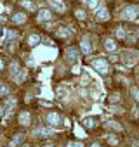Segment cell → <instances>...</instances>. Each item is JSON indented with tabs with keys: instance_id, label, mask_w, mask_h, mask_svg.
<instances>
[{
	"instance_id": "6da1fadb",
	"label": "cell",
	"mask_w": 139,
	"mask_h": 147,
	"mask_svg": "<svg viewBox=\"0 0 139 147\" xmlns=\"http://www.w3.org/2000/svg\"><path fill=\"white\" fill-rule=\"evenodd\" d=\"M92 67H94L97 73H101V75H106V73H108V62H106L104 59H96V61H92Z\"/></svg>"
},
{
	"instance_id": "7a4b0ae2",
	"label": "cell",
	"mask_w": 139,
	"mask_h": 147,
	"mask_svg": "<svg viewBox=\"0 0 139 147\" xmlns=\"http://www.w3.org/2000/svg\"><path fill=\"white\" fill-rule=\"evenodd\" d=\"M11 76L16 80V82H19V80H23V73H21V67H19V64L18 62H12L11 64Z\"/></svg>"
},
{
	"instance_id": "3957f363",
	"label": "cell",
	"mask_w": 139,
	"mask_h": 147,
	"mask_svg": "<svg viewBox=\"0 0 139 147\" xmlns=\"http://www.w3.org/2000/svg\"><path fill=\"white\" fill-rule=\"evenodd\" d=\"M139 16V7H136V5H129V7H125V11H123V18H127V19H136Z\"/></svg>"
},
{
	"instance_id": "277c9868",
	"label": "cell",
	"mask_w": 139,
	"mask_h": 147,
	"mask_svg": "<svg viewBox=\"0 0 139 147\" xmlns=\"http://www.w3.org/2000/svg\"><path fill=\"white\" fill-rule=\"evenodd\" d=\"M49 4H50L56 11H59V12H64V11H66V4L63 2V0H49Z\"/></svg>"
},
{
	"instance_id": "5b68a950",
	"label": "cell",
	"mask_w": 139,
	"mask_h": 147,
	"mask_svg": "<svg viewBox=\"0 0 139 147\" xmlns=\"http://www.w3.org/2000/svg\"><path fill=\"white\" fill-rule=\"evenodd\" d=\"M96 18H97L99 21H106V19L110 18V14H108V11H106L104 7H101V9H97V12H96Z\"/></svg>"
},
{
	"instance_id": "8992f818",
	"label": "cell",
	"mask_w": 139,
	"mask_h": 147,
	"mask_svg": "<svg viewBox=\"0 0 139 147\" xmlns=\"http://www.w3.org/2000/svg\"><path fill=\"white\" fill-rule=\"evenodd\" d=\"M104 49H106L108 52H115V50H117V42L111 40V38H108V40L104 42Z\"/></svg>"
},
{
	"instance_id": "52a82bcc",
	"label": "cell",
	"mask_w": 139,
	"mask_h": 147,
	"mask_svg": "<svg viewBox=\"0 0 139 147\" xmlns=\"http://www.w3.org/2000/svg\"><path fill=\"white\" fill-rule=\"evenodd\" d=\"M52 133H54V131H52L50 128H38V130L35 131V135H37V137H50Z\"/></svg>"
},
{
	"instance_id": "ba28073f",
	"label": "cell",
	"mask_w": 139,
	"mask_h": 147,
	"mask_svg": "<svg viewBox=\"0 0 139 147\" xmlns=\"http://www.w3.org/2000/svg\"><path fill=\"white\" fill-rule=\"evenodd\" d=\"M66 57H68L70 61H77V59H78V50H77V49H68V50H66Z\"/></svg>"
},
{
	"instance_id": "9c48e42d",
	"label": "cell",
	"mask_w": 139,
	"mask_h": 147,
	"mask_svg": "<svg viewBox=\"0 0 139 147\" xmlns=\"http://www.w3.org/2000/svg\"><path fill=\"white\" fill-rule=\"evenodd\" d=\"M80 47H82V52L84 54H91V43H89V40L87 38H82V42H80Z\"/></svg>"
},
{
	"instance_id": "30bf717a",
	"label": "cell",
	"mask_w": 139,
	"mask_h": 147,
	"mask_svg": "<svg viewBox=\"0 0 139 147\" xmlns=\"http://www.w3.org/2000/svg\"><path fill=\"white\" fill-rule=\"evenodd\" d=\"M30 119H31L30 113H26V111H25V113H21V114H19V123H21V125H25V126H26V125H30Z\"/></svg>"
},
{
	"instance_id": "8fae6325",
	"label": "cell",
	"mask_w": 139,
	"mask_h": 147,
	"mask_svg": "<svg viewBox=\"0 0 139 147\" xmlns=\"http://www.w3.org/2000/svg\"><path fill=\"white\" fill-rule=\"evenodd\" d=\"M52 16H50V12L47 11V9H42V11H38V19L40 21H49Z\"/></svg>"
},
{
	"instance_id": "7c38bea8",
	"label": "cell",
	"mask_w": 139,
	"mask_h": 147,
	"mask_svg": "<svg viewBox=\"0 0 139 147\" xmlns=\"http://www.w3.org/2000/svg\"><path fill=\"white\" fill-rule=\"evenodd\" d=\"M47 121H49L50 125H57V123H59V114H56V113H49V114H47Z\"/></svg>"
},
{
	"instance_id": "4fadbf2b",
	"label": "cell",
	"mask_w": 139,
	"mask_h": 147,
	"mask_svg": "<svg viewBox=\"0 0 139 147\" xmlns=\"http://www.w3.org/2000/svg\"><path fill=\"white\" fill-rule=\"evenodd\" d=\"M136 59H137L136 52H125V54H123V61H125V62H134Z\"/></svg>"
},
{
	"instance_id": "5bb4252c",
	"label": "cell",
	"mask_w": 139,
	"mask_h": 147,
	"mask_svg": "<svg viewBox=\"0 0 139 147\" xmlns=\"http://www.w3.org/2000/svg\"><path fill=\"white\" fill-rule=\"evenodd\" d=\"M56 33H57V36H61V38H68L70 35H72V31H70V30H66V28H59Z\"/></svg>"
},
{
	"instance_id": "9a60e30c",
	"label": "cell",
	"mask_w": 139,
	"mask_h": 147,
	"mask_svg": "<svg viewBox=\"0 0 139 147\" xmlns=\"http://www.w3.org/2000/svg\"><path fill=\"white\" fill-rule=\"evenodd\" d=\"M28 43H30L31 47L38 45V43H40V36H38V35H30V38H28Z\"/></svg>"
},
{
	"instance_id": "2e32d148",
	"label": "cell",
	"mask_w": 139,
	"mask_h": 147,
	"mask_svg": "<svg viewBox=\"0 0 139 147\" xmlns=\"http://www.w3.org/2000/svg\"><path fill=\"white\" fill-rule=\"evenodd\" d=\"M12 19H14V23H25V21H26V16L19 12V14H14V18H12Z\"/></svg>"
},
{
	"instance_id": "e0dca14e",
	"label": "cell",
	"mask_w": 139,
	"mask_h": 147,
	"mask_svg": "<svg viewBox=\"0 0 139 147\" xmlns=\"http://www.w3.org/2000/svg\"><path fill=\"white\" fill-rule=\"evenodd\" d=\"M21 5H23L25 9H28V11H35V4H33V2H26V0H23Z\"/></svg>"
},
{
	"instance_id": "ac0fdd59",
	"label": "cell",
	"mask_w": 139,
	"mask_h": 147,
	"mask_svg": "<svg viewBox=\"0 0 139 147\" xmlns=\"http://www.w3.org/2000/svg\"><path fill=\"white\" fill-rule=\"evenodd\" d=\"M89 7H97V0H84Z\"/></svg>"
},
{
	"instance_id": "d6986e66",
	"label": "cell",
	"mask_w": 139,
	"mask_h": 147,
	"mask_svg": "<svg viewBox=\"0 0 139 147\" xmlns=\"http://www.w3.org/2000/svg\"><path fill=\"white\" fill-rule=\"evenodd\" d=\"M84 125L89 126V128H92V126H94V119H92V118H87V119L84 121Z\"/></svg>"
},
{
	"instance_id": "ffe728a7",
	"label": "cell",
	"mask_w": 139,
	"mask_h": 147,
	"mask_svg": "<svg viewBox=\"0 0 139 147\" xmlns=\"http://www.w3.org/2000/svg\"><path fill=\"white\" fill-rule=\"evenodd\" d=\"M0 94L7 95V94H9V87H5V85H0Z\"/></svg>"
},
{
	"instance_id": "44dd1931",
	"label": "cell",
	"mask_w": 139,
	"mask_h": 147,
	"mask_svg": "<svg viewBox=\"0 0 139 147\" xmlns=\"http://www.w3.org/2000/svg\"><path fill=\"white\" fill-rule=\"evenodd\" d=\"M117 36H118V38H125V31H123L122 28H118V30H117Z\"/></svg>"
},
{
	"instance_id": "7402d4cb",
	"label": "cell",
	"mask_w": 139,
	"mask_h": 147,
	"mask_svg": "<svg viewBox=\"0 0 139 147\" xmlns=\"http://www.w3.org/2000/svg\"><path fill=\"white\" fill-rule=\"evenodd\" d=\"M16 36H18V35H16V31H9V33H7V40H9V42H11L12 38H16Z\"/></svg>"
},
{
	"instance_id": "603a6c76",
	"label": "cell",
	"mask_w": 139,
	"mask_h": 147,
	"mask_svg": "<svg viewBox=\"0 0 139 147\" xmlns=\"http://www.w3.org/2000/svg\"><path fill=\"white\" fill-rule=\"evenodd\" d=\"M132 95H134L136 100H139V90H137V88H132Z\"/></svg>"
},
{
	"instance_id": "cb8c5ba5",
	"label": "cell",
	"mask_w": 139,
	"mask_h": 147,
	"mask_svg": "<svg viewBox=\"0 0 139 147\" xmlns=\"http://www.w3.org/2000/svg\"><path fill=\"white\" fill-rule=\"evenodd\" d=\"M77 18H78V19H84V18H85V12H84V11H77Z\"/></svg>"
},
{
	"instance_id": "d4e9b609",
	"label": "cell",
	"mask_w": 139,
	"mask_h": 147,
	"mask_svg": "<svg viewBox=\"0 0 139 147\" xmlns=\"http://www.w3.org/2000/svg\"><path fill=\"white\" fill-rule=\"evenodd\" d=\"M23 142V135H18L16 138H14V144H21Z\"/></svg>"
},
{
	"instance_id": "484cf974",
	"label": "cell",
	"mask_w": 139,
	"mask_h": 147,
	"mask_svg": "<svg viewBox=\"0 0 139 147\" xmlns=\"http://www.w3.org/2000/svg\"><path fill=\"white\" fill-rule=\"evenodd\" d=\"M70 147H84L80 142H72V144H70Z\"/></svg>"
},
{
	"instance_id": "4316f807",
	"label": "cell",
	"mask_w": 139,
	"mask_h": 147,
	"mask_svg": "<svg viewBox=\"0 0 139 147\" xmlns=\"http://www.w3.org/2000/svg\"><path fill=\"white\" fill-rule=\"evenodd\" d=\"M5 114V107H0V116H4Z\"/></svg>"
},
{
	"instance_id": "83f0119b",
	"label": "cell",
	"mask_w": 139,
	"mask_h": 147,
	"mask_svg": "<svg viewBox=\"0 0 139 147\" xmlns=\"http://www.w3.org/2000/svg\"><path fill=\"white\" fill-rule=\"evenodd\" d=\"M4 67V62H2V59H0V69H2Z\"/></svg>"
},
{
	"instance_id": "f1b7e54d",
	"label": "cell",
	"mask_w": 139,
	"mask_h": 147,
	"mask_svg": "<svg viewBox=\"0 0 139 147\" xmlns=\"http://www.w3.org/2000/svg\"><path fill=\"white\" fill-rule=\"evenodd\" d=\"M92 147H101V145H97V144H94V145H92Z\"/></svg>"
},
{
	"instance_id": "f546056e",
	"label": "cell",
	"mask_w": 139,
	"mask_h": 147,
	"mask_svg": "<svg viewBox=\"0 0 139 147\" xmlns=\"http://www.w3.org/2000/svg\"><path fill=\"white\" fill-rule=\"evenodd\" d=\"M49 147H52V145H49Z\"/></svg>"
}]
</instances>
